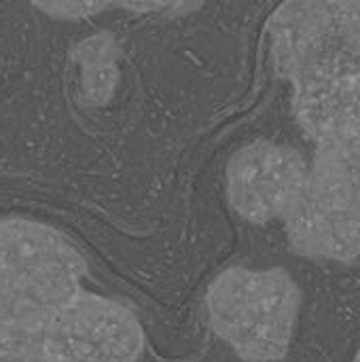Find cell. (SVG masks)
I'll use <instances>...</instances> for the list:
<instances>
[{
    "mask_svg": "<svg viewBox=\"0 0 360 362\" xmlns=\"http://www.w3.org/2000/svg\"><path fill=\"white\" fill-rule=\"evenodd\" d=\"M269 40L299 125L316 146L335 140L360 108V2H286L269 19Z\"/></svg>",
    "mask_w": 360,
    "mask_h": 362,
    "instance_id": "cell-1",
    "label": "cell"
},
{
    "mask_svg": "<svg viewBox=\"0 0 360 362\" xmlns=\"http://www.w3.org/2000/svg\"><path fill=\"white\" fill-rule=\"evenodd\" d=\"M301 291L284 269L233 267L206 293L212 331L248 362L282 361L291 348Z\"/></svg>",
    "mask_w": 360,
    "mask_h": 362,
    "instance_id": "cell-2",
    "label": "cell"
},
{
    "mask_svg": "<svg viewBox=\"0 0 360 362\" xmlns=\"http://www.w3.org/2000/svg\"><path fill=\"white\" fill-rule=\"evenodd\" d=\"M284 227L289 246L301 257L337 263L360 257V193L329 155L316 151L303 193Z\"/></svg>",
    "mask_w": 360,
    "mask_h": 362,
    "instance_id": "cell-3",
    "label": "cell"
},
{
    "mask_svg": "<svg viewBox=\"0 0 360 362\" xmlns=\"http://www.w3.org/2000/svg\"><path fill=\"white\" fill-rule=\"evenodd\" d=\"M49 362H138L144 331L136 314L115 301L81 293L38 333Z\"/></svg>",
    "mask_w": 360,
    "mask_h": 362,
    "instance_id": "cell-4",
    "label": "cell"
},
{
    "mask_svg": "<svg viewBox=\"0 0 360 362\" xmlns=\"http://www.w3.org/2000/svg\"><path fill=\"white\" fill-rule=\"evenodd\" d=\"M310 168L291 146L257 140L242 146L227 165L231 208L250 223L284 221L303 193Z\"/></svg>",
    "mask_w": 360,
    "mask_h": 362,
    "instance_id": "cell-5",
    "label": "cell"
},
{
    "mask_svg": "<svg viewBox=\"0 0 360 362\" xmlns=\"http://www.w3.org/2000/svg\"><path fill=\"white\" fill-rule=\"evenodd\" d=\"M119 45L110 32H100L72 51V62L81 68V93L89 106H104L112 98L119 83Z\"/></svg>",
    "mask_w": 360,
    "mask_h": 362,
    "instance_id": "cell-6",
    "label": "cell"
},
{
    "mask_svg": "<svg viewBox=\"0 0 360 362\" xmlns=\"http://www.w3.org/2000/svg\"><path fill=\"white\" fill-rule=\"evenodd\" d=\"M316 151L329 155L360 193V108L335 140L316 146Z\"/></svg>",
    "mask_w": 360,
    "mask_h": 362,
    "instance_id": "cell-7",
    "label": "cell"
},
{
    "mask_svg": "<svg viewBox=\"0 0 360 362\" xmlns=\"http://www.w3.org/2000/svg\"><path fill=\"white\" fill-rule=\"evenodd\" d=\"M0 362H49L38 333L0 331Z\"/></svg>",
    "mask_w": 360,
    "mask_h": 362,
    "instance_id": "cell-8",
    "label": "cell"
},
{
    "mask_svg": "<svg viewBox=\"0 0 360 362\" xmlns=\"http://www.w3.org/2000/svg\"><path fill=\"white\" fill-rule=\"evenodd\" d=\"M34 6L51 17L83 19V17H91L100 11H106L110 6H117V4H108V2H36Z\"/></svg>",
    "mask_w": 360,
    "mask_h": 362,
    "instance_id": "cell-9",
    "label": "cell"
},
{
    "mask_svg": "<svg viewBox=\"0 0 360 362\" xmlns=\"http://www.w3.org/2000/svg\"><path fill=\"white\" fill-rule=\"evenodd\" d=\"M354 362H360V350H359V354L354 356Z\"/></svg>",
    "mask_w": 360,
    "mask_h": 362,
    "instance_id": "cell-10",
    "label": "cell"
}]
</instances>
